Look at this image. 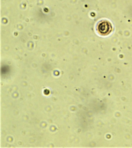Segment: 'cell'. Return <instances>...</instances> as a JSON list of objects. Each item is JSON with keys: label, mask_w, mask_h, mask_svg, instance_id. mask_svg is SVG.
I'll use <instances>...</instances> for the list:
<instances>
[{"label": "cell", "mask_w": 132, "mask_h": 148, "mask_svg": "<svg viewBox=\"0 0 132 148\" xmlns=\"http://www.w3.org/2000/svg\"><path fill=\"white\" fill-rule=\"evenodd\" d=\"M96 29L99 34L102 36H106L112 32V27L110 22L104 20L98 22Z\"/></svg>", "instance_id": "1"}]
</instances>
